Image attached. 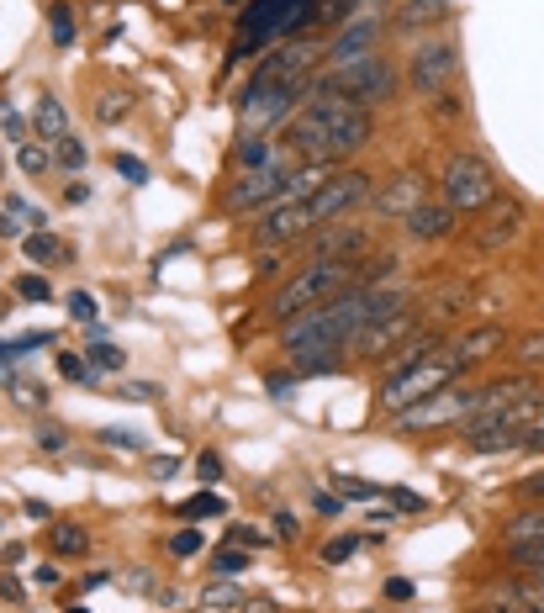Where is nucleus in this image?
Here are the masks:
<instances>
[{"label": "nucleus", "instance_id": "nucleus-1", "mask_svg": "<svg viewBox=\"0 0 544 613\" xmlns=\"http://www.w3.org/2000/svg\"><path fill=\"white\" fill-rule=\"evenodd\" d=\"M412 307V291L407 286H391V281H375V286H354L333 302L302 312L280 328V349H286L291 365H302L307 376L317 370H333L339 365V349H349L370 323L391 318V312H407Z\"/></svg>", "mask_w": 544, "mask_h": 613}, {"label": "nucleus", "instance_id": "nucleus-2", "mask_svg": "<svg viewBox=\"0 0 544 613\" xmlns=\"http://www.w3.org/2000/svg\"><path fill=\"white\" fill-rule=\"evenodd\" d=\"M360 201H370L365 170H328L323 185H312V191L286 196V201H275L270 212H259V222L249 228V244L254 249H291V244H302V238H312L317 228L349 217Z\"/></svg>", "mask_w": 544, "mask_h": 613}, {"label": "nucleus", "instance_id": "nucleus-3", "mask_svg": "<svg viewBox=\"0 0 544 613\" xmlns=\"http://www.w3.org/2000/svg\"><path fill=\"white\" fill-rule=\"evenodd\" d=\"M375 138V117L365 106H354L344 96H328V90H312L302 101V111L280 127V143L296 164H317V170H333L339 159L360 154Z\"/></svg>", "mask_w": 544, "mask_h": 613}, {"label": "nucleus", "instance_id": "nucleus-4", "mask_svg": "<svg viewBox=\"0 0 544 613\" xmlns=\"http://www.w3.org/2000/svg\"><path fill=\"white\" fill-rule=\"evenodd\" d=\"M391 270H397V259L391 254H365V259H307L296 275H286L270 302H265V318L286 328L291 318H302V312L333 302V296H344L354 286H375V281H391Z\"/></svg>", "mask_w": 544, "mask_h": 613}, {"label": "nucleus", "instance_id": "nucleus-5", "mask_svg": "<svg viewBox=\"0 0 544 613\" xmlns=\"http://www.w3.org/2000/svg\"><path fill=\"white\" fill-rule=\"evenodd\" d=\"M449 381H465V376L455 370V360H449L444 344H439L434 355H423V360H412V365H402V370H391V376L381 381V397H375V407H381L386 418H402L407 407L428 402L434 392H444Z\"/></svg>", "mask_w": 544, "mask_h": 613}, {"label": "nucleus", "instance_id": "nucleus-6", "mask_svg": "<svg viewBox=\"0 0 544 613\" xmlns=\"http://www.w3.org/2000/svg\"><path fill=\"white\" fill-rule=\"evenodd\" d=\"M307 96H312L307 85H280V80H259V74H249L233 106H238L243 133H265V127H286L296 111H302Z\"/></svg>", "mask_w": 544, "mask_h": 613}, {"label": "nucleus", "instance_id": "nucleus-7", "mask_svg": "<svg viewBox=\"0 0 544 613\" xmlns=\"http://www.w3.org/2000/svg\"><path fill=\"white\" fill-rule=\"evenodd\" d=\"M312 90H328V96H344L354 106H386V101H397V90H402V74L397 64L386 59V53H375V59L365 64H354V69H339V74H317V85Z\"/></svg>", "mask_w": 544, "mask_h": 613}, {"label": "nucleus", "instance_id": "nucleus-8", "mask_svg": "<svg viewBox=\"0 0 544 613\" xmlns=\"http://www.w3.org/2000/svg\"><path fill=\"white\" fill-rule=\"evenodd\" d=\"M439 201L455 207L460 217L465 212H486L497 201V175L481 154H449L444 170H439Z\"/></svg>", "mask_w": 544, "mask_h": 613}, {"label": "nucleus", "instance_id": "nucleus-9", "mask_svg": "<svg viewBox=\"0 0 544 613\" xmlns=\"http://www.w3.org/2000/svg\"><path fill=\"white\" fill-rule=\"evenodd\" d=\"M381 37H386V16L381 11L333 27V37L323 43V74H339V69H354V64L375 59V53H381Z\"/></svg>", "mask_w": 544, "mask_h": 613}, {"label": "nucleus", "instance_id": "nucleus-10", "mask_svg": "<svg viewBox=\"0 0 544 613\" xmlns=\"http://www.w3.org/2000/svg\"><path fill=\"white\" fill-rule=\"evenodd\" d=\"M460 74V48L449 43V37H434V43H418L407 59V80L418 96H444L449 85H455Z\"/></svg>", "mask_w": 544, "mask_h": 613}, {"label": "nucleus", "instance_id": "nucleus-11", "mask_svg": "<svg viewBox=\"0 0 544 613\" xmlns=\"http://www.w3.org/2000/svg\"><path fill=\"white\" fill-rule=\"evenodd\" d=\"M412 333H423V312H418V307L391 312V318L370 323L360 339L349 344V355H354V360H391V355H397V349L412 339Z\"/></svg>", "mask_w": 544, "mask_h": 613}, {"label": "nucleus", "instance_id": "nucleus-12", "mask_svg": "<svg viewBox=\"0 0 544 613\" xmlns=\"http://www.w3.org/2000/svg\"><path fill=\"white\" fill-rule=\"evenodd\" d=\"M307 244V259H365L375 249V222H328V228H317Z\"/></svg>", "mask_w": 544, "mask_h": 613}, {"label": "nucleus", "instance_id": "nucleus-13", "mask_svg": "<svg viewBox=\"0 0 544 613\" xmlns=\"http://www.w3.org/2000/svg\"><path fill=\"white\" fill-rule=\"evenodd\" d=\"M523 222H529V217H523L518 201H513V196H497L492 207H486V217L471 228V238H476L481 254H497V249H508L513 238L523 233Z\"/></svg>", "mask_w": 544, "mask_h": 613}, {"label": "nucleus", "instance_id": "nucleus-14", "mask_svg": "<svg viewBox=\"0 0 544 613\" xmlns=\"http://www.w3.org/2000/svg\"><path fill=\"white\" fill-rule=\"evenodd\" d=\"M423 201H428V180L423 175H397V180H386V191L370 196V217L375 222H402L412 207H423Z\"/></svg>", "mask_w": 544, "mask_h": 613}, {"label": "nucleus", "instance_id": "nucleus-15", "mask_svg": "<svg viewBox=\"0 0 544 613\" xmlns=\"http://www.w3.org/2000/svg\"><path fill=\"white\" fill-rule=\"evenodd\" d=\"M455 222H460L455 207H444V201H423V207H412L402 217V233L412 238V244H444V238L455 233Z\"/></svg>", "mask_w": 544, "mask_h": 613}, {"label": "nucleus", "instance_id": "nucleus-16", "mask_svg": "<svg viewBox=\"0 0 544 613\" xmlns=\"http://www.w3.org/2000/svg\"><path fill=\"white\" fill-rule=\"evenodd\" d=\"M497 349H502V328H471V333H460V339H444V355L455 360L460 376L476 370L481 360H492Z\"/></svg>", "mask_w": 544, "mask_h": 613}, {"label": "nucleus", "instance_id": "nucleus-17", "mask_svg": "<svg viewBox=\"0 0 544 613\" xmlns=\"http://www.w3.org/2000/svg\"><path fill=\"white\" fill-rule=\"evenodd\" d=\"M32 133L43 138V143L69 138V111H64V101L53 96V90H37V101H32Z\"/></svg>", "mask_w": 544, "mask_h": 613}, {"label": "nucleus", "instance_id": "nucleus-18", "mask_svg": "<svg viewBox=\"0 0 544 613\" xmlns=\"http://www.w3.org/2000/svg\"><path fill=\"white\" fill-rule=\"evenodd\" d=\"M275 159H280V154H275V143H270L265 133H238L233 148H228V170H233V175L265 170V164H275Z\"/></svg>", "mask_w": 544, "mask_h": 613}, {"label": "nucleus", "instance_id": "nucleus-19", "mask_svg": "<svg viewBox=\"0 0 544 613\" xmlns=\"http://www.w3.org/2000/svg\"><path fill=\"white\" fill-rule=\"evenodd\" d=\"M48 545H53V555H64V561H80V555L90 550V529L74 524V518H53V524H48Z\"/></svg>", "mask_w": 544, "mask_h": 613}, {"label": "nucleus", "instance_id": "nucleus-20", "mask_svg": "<svg viewBox=\"0 0 544 613\" xmlns=\"http://www.w3.org/2000/svg\"><path fill=\"white\" fill-rule=\"evenodd\" d=\"M449 22V0H407L397 11V27L402 32H418V27H439Z\"/></svg>", "mask_w": 544, "mask_h": 613}, {"label": "nucleus", "instance_id": "nucleus-21", "mask_svg": "<svg viewBox=\"0 0 544 613\" xmlns=\"http://www.w3.org/2000/svg\"><path fill=\"white\" fill-rule=\"evenodd\" d=\"M22 254L32 259V265H59V259H69V244L53 238L48 228H32V233H22Z\"/></svg>", "mask_w": 544, "mask_h": 613}, {"label": "nucleus", "instance_id": "nucleus-22", "mask_svg": "<svg viewBox=\"0 0 544 613\" xmlns=\"http://www.w3.org/2000/svg\"><path fill=\"white\" fill-rule=\"evenodd\" d=\"M508 550H523V545H544V508H523L513 524H508Z\"/></svg>", "mask_w": 544, "mask_h": 613}, {"label": "nucleus", "instance_id": "nucleus-23", "mask_svg": "<svg viewBox=\"0 0 544 613\" xmlns=\"http://www.w3.org/2000/svg\"><path fill=\"white\" fill-rule=\"evenodd\" d=\"M222 513H228V503H222L212 487H201L196 497H185V503L175 508V518H191V524H196V518H222Z\"/></svg>", "mask_w": 544, "mask_h": 613}, {"label": "nucleus", "instance_id": "nucleus-24", "mask_svg": "<svg viewBox=\"0 0 544 613\" xmlns=\"http://www.w3.org/2000/svg\"><path fill=\"white\" fill-rule=\"evenodd\" d=\"M254 561H249V545H217L212 550V571H217V577H238V571H249Z\"/></svg>", "mask_w": 544, "mask_h": 613}, {"label": "nucleus", "instance_id": "nucleus-25", "mask_svg": "<svg viewBox=\"0 0 544 613\" xmlns=\"http://www.w3.org/2000/svg\"><path fill=\"white\" fill-rule=\"evenodd\" d=\"M16 164H22V175H32V180H37V175H48V170H53V154H48L43 143H32V138H27V143H16Z\"/></svg>", "mask_w": 544, "mask_h": 613}, {"label": "nucleus", "instance_id": "nucleus-26", "mask_svg": "<svg viewBox=\"0 0 544 613\" xmlns=\"http://www.w3.org/2000/svg\"><path fill=\"white\" fill-rule=\"evenodd\" d=\"M53 164H64V170L80 175L85 164H90V148H85L80 138H59V143H53Z\"/></svg>", "mask_w": 544, "mask_h": 613}, {"label": "nucleus", "instance_id": "nucleus-27", "mask_svg": "<svg viewBox=\"0 0 544 613\" xmlns=\"http://www.w3.org/2000/svg\"><path fill=\"white\" fill-rule=\"evenodd\" d=\"M365 550V534H333V540L323 545V561L328 566H344L349 555H360Z\"/></svg>", "mask_w": 544, "mask_h": 613}, {"label": "nucleus", "instance_id": "nucleus-28", "mask_svg": "<svg viewBox=\"0 0 544 613\" xmlns=\"http://www.w3.org/2000/svg\"><path fill=\"white\" fill-rule=\"evenodd\" d=\"M333 492H339V497H360V503H375V497H386V487H375V481H360V476H333Z\"/></svg>", "mask_w": 544, "mask_h": 613}, {"label": "nucleus", "instance_id": "nucleus-29", "mask_svg": "<svg viewBox=\"0 0 544 613\" xmlns=\"http://www.w3.org/2000/svg\"><path fill=\"white\" fill-rule=\"evenodd\" d=\"M48 32H53V43H59V48L74 43V16H69L64 0H53V6H48Z\"/></svg>", "mask_w": 544, "mask_h": 613}, {"label": "nucleus", "instance_id": "nucleus-30", "mask_svg": "<svg viewBox=\"0 0 544 613\" xmlns=\"http://www.w3.org/2000/svg\"><path fill=\"white\" fill-rule=\"evenodd\" d=\"M27 127H32V122H27V117H22V111H16L6 96H0V133H6L11 143H27Z\"/></svg>", "mask_w": 544, "mask_h": 613}, {"label": "nucleus", "instance_id": "nucleus-31", "mask_svg": "<svg viewBox=\"0 0 544 613\" xmlns=\"http://www.w3.org/2000/svg\"><path fill=\"white\" fill-rule=\"evenodd\" d=\"M16 296H22V302H53V286L37 270H27V275H16Z\"/></svg>", "mask_w": 544, "mask_h": 613}, {"label": "nucleus", "instance_id": "nucleus-32", "mask_svg": "<svg viewBox=\"0 0 544 613\" xmlns=\"http://www.w3.org/2000/svg\"><path fill=\"white\" fill-rule=\"evenodd\" d=\"M127 111H133V96H127V90H106V96L96 101L101 122H117V117H127Z\"/></svg>", "mask_w": 544, "mask_h": 613}, {"label": "nucleus", "instance_id": "nucleus-33", "mask_svg": "<svg viewBox=\"0 0 544 613\" xmlns=\"http://www.w3.org/2000/svg\"><path fill=\"white\" fill-rule=\"evenodd\" d=\"M96 370H127V349L117 344H90V355H85Z\"/></svg>", "mask_w": 544, "mask_h": 613}, {"label": "nucleus", "instance_id": "nucleus-34", "mask_svg": "<svg viewBox=\"0 0 544 613\" xmlns=\"http://www.w3.org/2000/svg\"><path fill=\"white\" fill-rule=\"evenodd\" d=\"M64 307H69V318H74V323H96V312H101L90 291H69V296H64Z\"/></svg>", "mask_w": 544, "mask_h": 613}, {"label": "nucleus", "instance_id": "nucleus-35", "mask_svg": "<svg viewBox=\"0 0 544 613\" xmlns=\"http://www.w3.org/2000/svg\"><path fill=\"white\" fill-rule=\"evenodd\" d=\"M111 170H117L127 185H143V180H148V164H143L138 154H122V148H117V159H111Z\"/></svg>", "mask_w": 544, "mask_h": 613}, {"label": "nucleus", "instance_id": "nucleus-36", "mask_svg": "<svg viewBox=\"0 0 544 613\" xmlns=\"http://www.w3.org/2000/svg\"><path fill=\"white\" fill-rule=\"evenodd\" d=\"M59 376H64V381H80V386H85L90 376H96V365H90L85 355H69V349H64V355H59Z\"/></svg>", "mask_w": 544, "mask_h": 613}, {"label": "nucleus", "instance_id": "nucleus-37", "mask_svg": "<svg viewBox=\"0 0 544 613\" xmlns=\"http://www.w3.org/2000/svg\"><path fill=\"white\" fill-rule=\"evenodd\" d=\"M508 555H513V566L534 571V582L544 587V545H523V550H508Z\"/></svg>", "mask_w": 544, "mask_h": 613}, {"label": "nucleus", "instance_id": "nucleus-38", "mask_svg": "<svg viewBox=\"0 0 544 613\" xmlns=\"http://www.w3.org/2000/svg\"><path fill=\"white\" fill-rule=\"evenodd\" d=\"M101 444L106 450H127V455H143V439L133 429H101Z\"/></svg>", "mask_w": 544, "mask_h": 613}, {"label": "nucleus", "instance_id": "nucleus-39", "mask_svg": "<svg viewBox=\"0 0 544 613\" xmlns=\"http://www.w3.org/2000/svg\"><path fill=\"white\" fill-rule=\"evenodd\" d=\"M196 476H201V487H217V481H222V455L201 450V455H196Z\"/></svg>", "mask_w": 544, "mask_h": 613}, {"label": "nucleus", "instance_id": "nucleus-40", "mask_svg": "<svg viewBox=\"0 0 544 613\" xmlns=\"http://www.w3.org/2000/svg\"><path fill=\"white\" fill-rule=\"evenodd\" d=\"M111 397H127V402H154V397H159V386H154V381H122Z\"/></svg>", "mask_w": 544, "mask_h": 613}, {"label": "nucleus", "instance_id": "nucleus-41", "mask_svg": "<svg viewBox=\"0 0 544 613\" xmlns=\"http://www.w3.org/2000/svg\"><path fill=\"white\" fill-rule=\"evenodd\" d=\"M206 550V540L196 529H180V534H170V555H201Z\"/></svg>", "mask_w": 544, "mask_h": 613}, {"label": "nucleus", "instance_id": "nucleus-42", "mask_svg": "<svg viewBox=\"0 0 544 613\" xmlns=\"http://www.w3.org/2000/svg\"><path fill=\"white\" fill-rule=\"evenodd\" d=\"M69 444V434L59 429V423H43V429H37V450H48V455H59Z\"/></svg>", "mask_w": 544, "mask_h": 613}, {"label": "nucleus", "instance_id": "nucleus-43", "mask_svg": "<svg viewBox=\"0 0 544 613\" xmlns=\"http://www.w3.org/2000/svg\"><path fill=\"white\" fill-rule=\"evenodd\" d=\"M386 497H391V503H397L402 513H423V508H428L423 497H418V492H407V487H386Z\"/></svg>", "mask_w": 544, "mask_h": 613}, {"label": "nucleus", "instance_id": "nucleus-44", "mask_svg": "<svg viewBox=\"0 0 544 613\" xmlns=\"http://www.w3.org/2000/svg\"><path fill=\"white\" fill-rule=\"evenodd\" d=\"M312 508L323 513V518H344V497H339V492H317Z\"/></svg>", "mask_w": 544, "mask_h": 613}, {"label": "nucleus", "instance_id": "nucleus-45", "mask_svg": "<svg viewBox=\"0 0 544 613\" xmlns=\"http://www.w3.org/2000/svg\"><path fill=\"white\" fill-rule=\"evenodd\" d=\"M201 603H206V608H238V592H233V587H206Z\"/></svg>", "mask_w": 544, "mask_h": 613}, {"label": "nucleus", "instance_id": "nucleus-46", "mask_svg": "<svg viewBox=\"0 0 544 613\" xmlns=\"http://www.w3.org/2000/svg\"><path fill=\"white\" fill-rule=\"evenodd\" d=\"M0 603H11V608H27V603H22V582H16L11 571H0Z\"/></svg>", "mask_w": 544, "mask_h": 613}, {"label": "nucleus", "instance_id": "nucleus-47", "mask_svg": "<svg viewBox=\"0 0 544 613\" xmlns=\"http://www.w3.org/2000/svg\"><path fill=\"white\" fill-rule=\"evenodd\" d=\"M518 360H523V365H544V333H534V339L518 349Z\"/></svg>", "mask_w": 544, "mask_h": 613}, {"label": "nucleus", "instance_id": "nucleus-48", "mask_svg": "<svg viewBox=\"0 0 544 613\" xmlns=\"http://www.w3.org/2000/svg\"><path fill=\"white\" fill-rule=\"evenodd\" d=\"M228 540H233V545H249V550H254V545H265V534H259V529H243V524H233V529H228Z\"/></svg>", "mask_w": 544, "mask_h": 613}, {"label": "nucleus", "instance_id": "nucleus-49", "mask_svg": "<svg viewBox=\"0 0 544 613\" xmlns=\"http://www.w3.org/2000/svg\"><path fill=\"white\" fill-rule=\"evenodd\" d=\"M471 613H523V598H497V603H481Z\"/></svg>", "mask_w": 544, "mask_h": 613}, {"label": "nucleus", "instance_id": "nucleus-50", "mask_svg": "<svg viewBox=\"0 0 544 613\" xmlns=\"http://www.w3.org/2000/svg\"><path fill=\"white\" fill-rule=\"evenodd\" d=\"M275 534H280V540H296V534H302V524H296L291 513H275Z\"/></svg>", "mask_w": 544, "mask_h": 613}, {"label": "nucleus", "instance_id": "nucleus-51", "mask_svg": "<svg viewBox=\"0 0 544 613\" xmlns=\"http://www.w3.org/2000/svg\"><path fill=\"white\" fill-rule=\"evenodd\" d=\"M22 513H27V518H37V524H53V508H48V503H37V497H27Z\"/></svg>", "mask_w": 544, "mask_h": 613}, {"label": "nucleus", "instance_id": "nucleus-52", "mask_svg": "<svg viewBox=\"0 0 544 613\" xmlns=\"http://www.w3.org/2000/svg\"><path fill=\"white\" fill-rule=\"evenodd\" d=\"M64 201H69V207H85V201H90V185H85V180L64 185Z\"/></svg>", "mask_w": 544, "mask_h": 613}, {"label": "nucleus", "instance_id": "nucleus-53", "mask_svg": "<svg viewBox=\"0 0 544 613\" xmlns=\"http://www.w3.org/2000/svg\"><path fill=\"white\" fill-rule=\"evenodd\" d=\"M148 471H154V476L164 481V476H175V471H180V460H175V455H159V460H148Z\"/></svg>", "mask_w": 544, "mask_h": 613}, {"label": "nucleus", "instance_id": "nucleus-54", "mask_svg": "<svg viewBox=\"0 0 544 613\" xmlns=\"http://www.w3.org/2000/svg\"><path fill=\"white\" fill-rule=\"evenodd\" d=\"M386 598H391V603L412 598V582H407V577H391V582H386Z\"/></svg>", "mask_w": 544, "mask_h": 613}, {"label": "nucleus", "instance_id": "nucleus-55", "mask_svg": "<svg viewBox=\"0 0 544 613\" xmlns=\"http://www.w3.org/2000/svg\"><path fill=\"white\" fill-rule=\"evenodd\" d=\"M37 587H59V566H37Z\"/></svg>", "mask_w": 544, "mask_h": 613}, {"label": "nucleus", "instance_id": "nucleus-56", "mask_svg": "<svg viewBox=\"0 0 544 613\" xmlns=\"http://www.w3.org/2000/svg\"><path fill=\"white\" fill-rule=\"evenodd\" d=\"M0 238H22V228L11 222V212H0Z\"/></svg>", "mask_w": 544, "mask_h": 613}, {"label": "nucleus", "instance_id": "nucleus-57", "mask_svg": "<svg viewBox=\"0 0 544 613\" xmlns=\"http://www.w3.org/2000/svg\"><path fill=\"white\" fill-rule=\"evenodd\" d=\"M523 613H544V598H523Z\"/></svg>", "mask_w": 544, "mask_h": 613}, {"label": "nucleus", "instance_id": "nucleus-58", "mask_svg": "<svg viewBox=\"0 0 544 613\" xmlns=\"http://www.w3.org/2000/svg\"><path fill=\"white\" fill-rule=\"evenodd\" d=\"M64 613H90V608H64Z\"/></svg>", "mask_w": 544, "mask_h": 613}]
</instances>
